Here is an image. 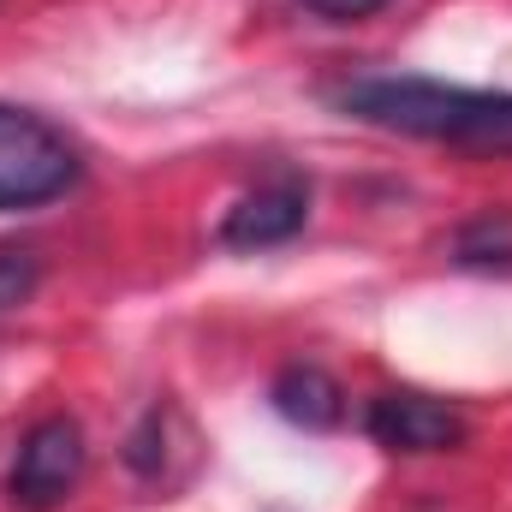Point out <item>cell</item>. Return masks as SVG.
Listing matches in <instances>:
<instances>
[{
	"label": "cell",
	"instance_id": "obj_8",
	"mask_svg": "<svg viewBox=\"0 0 512 512\" xmlns=\"http://www.w3.org/2000/svg\"><path fill=\"white\" fill-rule=\"evenodd\" d=\"M161 453H167V447H161V405H155V411H143V423L131 429L126 465L137 477H155V471H161Z\"/></svg>",
	"mask_w": 512,
	"mask_h": 512
},
{
	"label": "cell",
	"instance_id": "obj_9",
	"mask_svg": "<svg viewBox=\"0 0 512 512\" xmlns=\"http://www.w3.org/2000/svg\"><path fill=\"white\" fill-rule=\"evenodd\" d=\"M495 256H512V227L507 221H477V227L459 239V262H495Z\"/></svg>",
	"mask_w": 512,
	"mask_h": 512
},
{
	"label": "cell",
	"instance_id": "obj_7",
	"mask_svg": "<svg viewBox=\"0 0 512 512\" xmlns=\"http://www.w3.org/2000/svg\"><path fill=\"white\" fill-rule=\"evenodd\" d=\"M42 286V256L24 251V245H0V316L30 304Z\"/></svg>",
	"mask_w": 512,
	"mask_h": 512
},
{
	"label": "cell",
	"instance_id": "obj_6",
	"mask_svg": "<svg viewBox=\"0 0 512 512\" xmlns=\"http://www.w3.org/2000/svg\"><path fill=\"white\" fill-rule=\"evenodd\" d=\"M268 399L298 429H334L346 417V387L334 382L328 370H316V364H286L274 376V387H268Z\"/></svg>",
	"mask_w": 512,
	"mask_h": 512
},
{
	"label": "cell",
	"instance_id": "obj_3",
	"mask_svg": "<svg viewBox=\"0 0 512 512\" xmlns=\"http://www.w3.org/2000/svg\"><path fill=\"white\" fill-rule=\"evenodd\" d=\"M84 459H90V453H84V429H78V417L54 411V417L30 423V435L18 441V459H12V471H6V495H12L24 512L60 507V501L78 489Z\"/></svg>",
	"mask_w": 512,
	"mask_h": 512
},
{
	"label": "cell",
	"instance_id": "obj_4",
	"mask_svg": "<svg viewBox=\"0 0 512 512\" xmlns=\"http://www.w3.org/2000/svg\"><path fill=\"white\" fill-rule=\"evenodd\" d=\"M364 429L387 453H447L465 441V417L429 393H376L364 411Z\"/></svg>",
	"mask_w": 512,
	"mask_h": 512
},
{
	"label": "cell",
	"instance_id": "obj_5",
	"mask_svg": "<svg viewBox=\"0 0 512 512\" xmlns=\"http://www.w3.org/2000/svg\"><path fill=\"white\" fill-rule=\"evenodd\" d=\"M304 221H310V185L286 173V179H268V185L245 191V197L227 209L221 245H227V251H268V245H286Z\"/></svg>",
	"mask_w": 512,
	"mask_h": 512
},
{
	"label": "cell",
	"instance_id": "obj_2",
	"mask_svg": "<svg viewBox=\"0 0 512 512\" xmlns=\"http://www.w3.org/2000/svg\"><path fill=\"white\" fill-rule=\"evenodd\" d=\"M78 185V149L30 108L0 102V215L42 209Z\"/></svg>",
	"mask_w": 512,
	"mask_h": 512
},
{
	"label": "cell",
	"instance_id": "obj_1",
	"mask_svg": "<svg viewBox=\"0 0 512 512\" xmlns=\"http://www.w3.org/2000/svg\"><path fill=\"white\" fill-rule=\"evenodd\" d=\"M334 108L376 131L512 155L507 90H465V84H441V78H346L334 90Z\"/></svg>",
	"mask_w": 512,
	"mask_h": 512
},
{
	"label": "cell",
	"instance_id": "obj_10",
	"mask_svg": "<svg viewBox=\"0 0 512 512\" xmlns=\"http://www.w3.org/2000/svg\"><path fill=\"white\" fill-rule=\"evenodd\" d=\"M298 6H310L316 18H334V24H352V18H370V12H382L387 0H298Z\"/></svg>",
	"mask_w": 512,
	"mask_h": 512
}]
</instances>
